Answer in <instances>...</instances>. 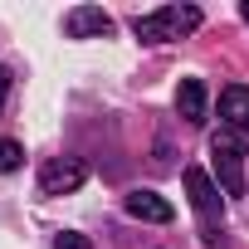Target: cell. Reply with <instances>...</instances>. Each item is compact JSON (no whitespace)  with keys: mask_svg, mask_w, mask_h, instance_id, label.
<instances>
[{"mask_svg":"<svg viewBox=\"0 0 249 249\" xmlns=\"http://www.w3.org/2000/svg\"><path fill=\"white\" fill-rule=\"evenodd\" d=\"M191 30H200V10L196 5H161L152 15L132 20V35L142 44H166V39H186Z\"/></svg>","mask_w":249,"mask_h":249,"instance_id":"1","label":"cell"},{"mask_svg":"<svg viewBox=\"0 0 249 249\" xmlns=\"http://www.w3.org/2000/svg\"><path fill=\"white\" fill-rule=\"evenodd\" d=\"M186 196H191L196 215L205 220V244H215V239H220V215H225V200H220L215 181H210L200 166H186Z\"/></svg>","mask_w":249,"mask_h":249,"instance_id":"2","label":"cell"},{"mask_svg":"<svg viewBox=\"0 0 249 249\" xmlns=\"http://www.w3.org/2000/svg\"><path fill=\"white\" fill-rule=\"evenodd\" d=\"M210 157H215V171H220V186H225V196H244V142L234 137V132H215V142H210Z\"/></svg>","mask_w":249,"mask_h":249,"instance_id":"3","label":"cell"},{"mask_svg":"<svg viewBox=\"0 0 249 249\" xmlns=\"http://www.w3.org/2000/svg\"><path fill=\"white\" fill-rule=\"evenodd\" d=\"M83 161L78 157H54V161H44V171H39V191L44 196H69V191H78L83 186Z\"/></svg>","mask_w":249,"mask_h":249,"instance_id":"4","label":"cell"},{"mask_svg":"<svg viewBox=\"0 0 249 249\" xmlns=\"http://www.w3.org/2000/svg\"><path fill=\"white\" fill-rule=\"evenodd\" d=\"M64 35L69 39H93V35H112V15L98 5H78L64 15Z\"/></svg>","mask_w":249,"mask_h":249,"instance_id":"5","label":"cell"},{"mask_svg":"<svg viewBox=\"0 0 249 249\" xmlns=\"http://www.w3.org/2000/svg\"><path fill=\"white\" fill-rule=\"evenodd\" d=\"M220 117L230 132H249V88L244 83H230L220 93Z\"/></svg>","mask_w":249,"mask_h":249,"instance_id":"6","label":"cell"},{"mask_svg":"<svg viewBox=\"0 0 249 249\" xmlns=\"http://www.w3.org/2000/svg\"><path fill=\"white\" fill-rule=\"evenodd\" d=\"M127 215H137V220H152V225H171V220H176L171 200H161L157 191H132V196H127Z\"/></svg>","mask_w":249,"mask_h":249,"instance_id":"7","label":"cell"},{"mask_svg":"<svg viewBox=\"0 0 249 249\" xmlns=\"http://www.w3.org/2000/svg\"><path fill=\"white\" fill-rule=\"evenodd\" d=\"M176 112H181L186 122H205V83H200V78H181V88H176Z\"/></svg>","mask_w":249,"mask_h":249,"instance_id":"8","label":"cell"},{"mask_svg":"<svg viewBox=\"0 0 249 249\" xmlns=\"http://www.w3.org/2000/svg\"><path fill=\"white\" fill-rule=\"evenodd\" d=\"M20 161H25V147L10 142V137H0V171H20Z\"/></svg>","mask_w":249,"mask_h":249,"instance_id":"9","label":"cell"},{"mask_svg":"<svg viewBox=\"0 0 249 249\" xmlns=\"http://www.w3.org/2000/svg\"><path fill=\"white\" fill-rule=\"evenodd\" d=\"M54 249H88V239L69 230V234H59V239H54Z\"/></svg>","mask_w":249,"mask_h":249,"instance_id":"10","label":"cell"},{"mask_svg":"<svg viewBox=\"0 0 249 249\" xmlns=\"http://www.w3.org/2000/svg\"><path fill=\"white\" fill-rule=\"evenodd\" d=\"M5 93H10V73L0 69V107H5Z\"/></svg>","mask_w":249,"mask_h":249,"instance_id":"11","label":"cell"},{"mask_svg":"<svg viewBox=\"0 0 249 249\" xmlns=\"http://www.w3.org/2000/svg\"><path fill=\"white\" fill-rule=\"evenodd\" d=\"M244 20H249V0H244Z\"/></svg>","mask_w":249,"mask_h":249,"instance_id":"12","label":"cell"}]
</instances>
